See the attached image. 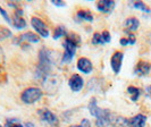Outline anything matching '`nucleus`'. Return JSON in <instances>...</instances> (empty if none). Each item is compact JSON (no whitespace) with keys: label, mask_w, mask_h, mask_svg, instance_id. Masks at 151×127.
<instances>
[{"label":"nucleus","mask_w":151,"mask_h":127,"mask_svg":"<svg viewBox=\"0 0 151 127\" xmlns=\"http://www.w3.org/2000/svg\"><path fill=\"white\" fill-rule=\"evenodd\" d=\"M57 52L48 48H41L38 53V64L34 72V77L37 80L43 81L51 75L53 66L57 64Z\"/></svg>","instance_id":"obj_1"},{"label":"nucleus","mask_w":151,"mask_h":127,"mask_svg":"<svg viewBox=\"0 0 151 127\" xmlns=\"http://www.w3.org/2000/svg\"><path fill=\"white\" fill-rule=\"evenodd\" d=\"M43 94L45 92L42 91V89L38 86H29L22 91L19 99L24 105H34L42 99Z\"/></svg>","instance_id":"obj_2"},{"label":"nucleus","mask_w":151,"mask_h":127,"mask_svg":"<svg viewBox=\"0 0 151 127\" xmlns=\"http://www.w3.org/2000/svg\"><path fill=\"white\" fill-rule=\"evenodd\" d=\"M63 48H64V52L60 56V64L68 65L74 59L78 45L74 43L72 40H69L68 37H65L63 41Z\"/></svg>","instance_id":"obj_3"},{"label":"nucleus","mask_w":151,"mask_h":127,"mask_svg":"<svg viewBox=\"0 0 151 127\" xmlns=\"http://www.w3.org/2000/svg\"><path fill=\"white\" fill-rule=\"evenodd\" d=\"M38 116L40 118V121L45 127H60V120L58 116L49 110L48 108H42L38 110Z\"/></svg>","instance_id":"obj_4"},{"label":"nucleus","mask_w":151,"mask_h":127,"mask_svg":"<svg viewBox=\"0 0 151 127\" xmlns=\"http://www.w3.org/2000/svg\"><path fill=\"white\" fill-rule=\"evenodd\" d=\"M40 39L35 32H31L27 31L25 33H23L18 37H13V44L16 45H23V44H37L40 42Z\"/></svg>","instance_id":"obj_5"},{"label":"nucleus","mask_w":151,"mask_h":127,"mask_svg":"<svg viewBox=\"0 0 151 127\" xmlns=\"http://www.w3.org/2000/svg\"><path fill=\"white\" fill-rule=\"evenodd\" d=\"M31 26L34 30V32L42 39H48L50 35V30L48 27V25L45 24L40 17L38 16H33L31 17Z\"/></svg>","instance_id":"obj_6"},{"label":"nucleus","mask_w":151,"mask_h":127,"mask_svg":"<svg viewBox=\"0 0 151 127\" xmlns=\"http://www.w3.org/2000/svg\"><path fill=\"white\" fill-rule=\"evenodd\" d=\"M67 84H68V88L70 89V91L74 92V93L81 92L84 89V86H85V82H84L83 76H81V75L77 74V73H74V74H72L69 76Z\"/></svg>","instance_id":"obj_7"},{"label":"nucleus","mask_w":151,"mask_h":127,"mask_svg":"<svg viewBox=\"0 0 151 127\" xmlns=\"http://www.w3.org/2000/svg\"><path fill=\"white\" fill-rule=\"evenodd\" d=\"M110 119H111V112L108 109L101 108L99 113L96 116L94 125H96V127H109L111 126Z\"/></svg>","instance_id":"obj_8"},{"label":"nucleus","mask_w":151,"mask_h":127,"mask_svg":"<svg viewBox=\"0 0 151 127\" xmlns=\"http://www.w3.org/2000/svg\"><path fill=\"white\" fill-rule=\"evenodd\" d=\"M123 60H124V52L123 51H115L110 57V68L115 75H118L122 70L123 66Z\"/></svg>","instance_id":"obj_9"},{"label":"nucleus","mask_w":151,"mask_h":127,"mask_svg":"<svg viewBox=\"0 0 151 127\" xmlns=\"http://www.w3.org/2000/svg\"><path fill=\"white\" fill-rule=\"evenodd\" d=\"M76 69L84 75H90L93 72V62L86 57H80L76 61Z\"/></svg>","instance_id":"obj_10"},{"label":"nucleus","mask_w":151,"mask_h":127,"mask_svg":"<svg viewBox=\"0 0 151 127\" xmlns=\"http://www.w3.org/2000/svg\"><path fill=\"white\" fill-rule=\"evenodd\" d=\"M151 73V62L145 60H139L133 69V74L137 77H145Z\"/></svg>","instance_id":"obj_11"},{"label":"nucleus","mask_w":151,"mask_h":127,"mask_svg":"<svg viewBox=\"0 0 151 127\" xmlns=\"http://www.w3.org/2000/svg\"><path fill=\"white\" fill-rule=\"evenodd\" d=\"M115 7H116V2L114 0H100V1H97V4H96L97 10L105 15L111 14Z\"/></svg>","instance_id":"obj_12"},{"label":"nucleus","mask_w":151,"mask_h":127,"mask_svg":"<svg viewBox=\"0 0 151 127\" xmlns=\"http://www.w3.org/2000/svg\"><path fill=\"white\" fill-rule=\"evenodd\" d=\"M148 117L144 113H136L135 116L127 118V127H145Z\"/></svg>","instance_id":"obj_13"},{"label":"nucleus","mask_w":151,"mask_h":127,"mask_svg":"<svg viewBox=\"0 0 151 127\" xmlns=\"http://www.w3.org/2000/svg\"><path fill=\"white\" fill-rule=\"evenodd\" d=\"M124 27H125V33H134L140 27V21L134 16L127 17L124 22Z\"/></svg>","instance_id":"obj_14"},{"label":"nucleus","mask_w":151,"mask_h":127,"mask_svg":"<svg viewBox=\"0 0 151 127\" xmlns=\"http://www.w3.org/2000/svg\"><path fill=\"white\" fill-rule=\"evenodd\" d=\"M75 19H78L77 22L93 23V21H94V16H93V14H92L91 10H88V9H80V10L76 11Z\"/></svg>","instance_id":"obj_15"},{"label":"nucleus","mask_w":151,"mask_h":127,"mask_svg":"<svg viewBox=\"0 0 151 127\" xmlns=\"http://www.w3.org/2000/svg\"><path fill=\"white\" fill-rule=\"evenodd\" d=\"M110 124L113 127H127V118L111 112Z\"/></svg>","instance_id":"obj_16"},{"label":"nucleus","mask_w":151,"mask_h":127,"mask_svg":"<svg viewBox=\"0 0 151 127\" xmlns=\"http://www.w3.org/2000/svg\"><path fill=\"white\" fill-rule=\"evenodd\" d=\"M12 26H13L15 30L22 31V30H25V29L27 27V23H26V21H25L23 17L13 15V18H12Z\"/></svg>","instance_id":"obj_17"},{"label":"nucleus","mask_w":151,"mask_h":127,"mask_svg":"<svg viewBox=\"0 0 151 127\" xmlns=\"http://www.w3.org/2000/svg\"><path fill=\"white\" fill-rule=\"evenodd\" d=\"M126 92L129 93V99H131L132 102H136V101L139 100V98L141 97V94H142L141 89H139L137 86H134V85H129V86H127Z\"/></svg>","instance_id":"obj_18"},{"label":"nucleus","mask_w":151,"mask_h":127,"mask_svg":"<svg viewBox=\"0 0 151 127\" xmlns=\"http://www.w3.org/2000/svg\"><path fill=\"white\" fill-rule=\"evenodd\" d=\"M100 109H101V108L98 105V102H97L96 97H92L90 99V101H89V103H88V110H89V113H90L93 118H96V116H97V115L99 113V111H100Z\"/></svg>","instance_id":"obj_19"},{"label":"nucleus","mask_w":151,"mask_h":127,"mask_svg":"<svg viewBox=\"0 0 151 127\" xmlns=\"http://www.w3.org/2000/svg\"><path fill=\"white\" fill-rule=\"evenodd\" d=\"M67 30H66V27L64 26V25H58V26H56L55 29H53V32H52V39L55 41H57V40H59L60 37H65L67 35Z\"/></svg>","instance_id":"obj_20"},{"label":"nucleus","mask_w":151,"mask_h":127,"mask_svg":"<svg viewBox=\"0 0 151 127\" xmlns=\"http://www.w3.org/2000/svg\"><path fill=\"white\" fill-rule=\"evenodd\" d=\"M131 6L136 10H140V11L145 13V14H150L151 13V9L144 4L143 1H132Z\"/></svg>","instance_id":"obj_21"},{"label":"nucleus","mask_w":151,"mask_h":127,"mask_svg":"<svg viewBox=\"0 0 151 127\" xmlns=\"http://www.w3.org/2000/svg\"><path fill=\"white\" fill-rule=\"evenodd\" d=\"M4 127H23V123L19 118H7Z\"/></svg>","instance_id":"obj_22"},{"label":"nucleus","mask_w":151,"mask_h":127,"mask_svg":"<svg viewBox=\"0 0 151 127\" xmlns=\"http://www.w3.org/2000/svg\"><path fill=\"white\" fill-rule=\"evenodd\" d=\"M91 44L93 45H104L105 42L102 40V37H101V33L99 32H94L93 35L91 37Z\"/></svg>","instance_id":"obj_23"},{"label":"nucleus","mask_w":151,"mask_h":127,"mask_svg":"<svg viewBox=\"0 0 151 127\" xmlns=\"http://www.w3.org/2000/svg\"><path fill=\"white\" fill-rule=\"evenodd\" d=\"M9 37H13V33L8 27L0 26V40H6Z\"/></svg>","instance_id":"obj_24"},{"label":"nucleus","mask_w":151,"mask_h":127,"mask_svg":"<svg viewBox=\"0 0 151 127\" xmlns=\"http://www.w3.org/2000/svg\"><path fill=\"white\" fill-rule=\"evenodd\" d=\"M0 15L2 16V18L5 19V22L8 23V25H10V26H12V18H10V16H9L7 10L2 7L1 5H0Z\"/></svg>","instance_id":"obj_25"},{"label":"nucleus","mask_w":151,"mask_h":127,"mask_svg":"<svg viewBox=\"0 0 151 127\" xmlns=\"http://www.w3.org/2000/svg\"><path fill=\"white\" fill-rule=\"evenodd\" d=\"M68 127H92L90 119L88 118H83L78 124H73V125H69Z\"/></svg>","instance_id":"obj_26"},{"label":"nucleus","mask_w":151,"mask_h":127,"mask_svg":"<svg viewBox=\"0 0 151 127\" xmlns=\"http://www.w3.org/2000/svg\"><path fill=\"white\" fill-rule=\"evenodd\" d=\"M101 37H102V40H104L105 44L111 42V34H110V32L108 30L102 31V32H101Z\"/></svg>","instance_id":"obj_27"},{"label":"nucleus","mask_w":151,"mask_h":127,"mask_svg":"<svg viewBox=\"0 0 151 127\" xmlns=\"http://www.w3.org/2000/svg\"><path fill=\"white\" fill-rule=\"evenodd\" d=\"M72 116H73V112H72V110H66V111L61 115V118L64 119V121H65V123H67V121H69V120L72 119Z\"/></svg>","instance_id":"obj_28"},{"label":"nucleus","mask_w":151,"mask_h":127,"mask_svg":"<svg viewBox=\"0 0 151 127\" xmlns=\"http://www.w3.org/2000/svg\"><path fill=\"white\" fill-rule=\"evenodd\" d=\"M127 34V37H126V39L129 40V45H134L136 43V37L134 33H126Z\"/></svg>","instance_id":"obj_29"},{"label":"nucleus","mask_w":151,"mask_h":127,"mask_svg":"<svg viewBox=\"0 0 151 127\" xmlns=\"http://www.w3.org/2000/svg\"><path fill=\"white\" fill-rule=\"evenodd\" d=\"M55 7H58V8H63V7H66V2L63 1V0H52L51 1Z\"/></svg>","instance_id":"obj_30"},{"label":"nucleus","mask_w":151,"mask_h":127,"mask_svg":"<svg viewBox=\"0 0 151 127\" xmlns=\"http://www.w3.org/2000/svg\"><path fill=\"white\" fill-rule=\"evenodd\" d=\"M119 44L122 47H127L129 44V40L126 39V37H121V40H119Z\"/></svg>","instance_id":"obj_31"},{"label":"nucleus","mask_w":151,"mask_h":127,"mask_svg":"<svg viewBox=\"0 0 151 127\" xmlns=\"http://www.w3.org/2000/svg\"><path fill=\"white\" fill-rule=\"evenodd\" d=\"M144 92H145L147 97L151 98V85H147V86L144 88Z\"/></svg>","instance_id":"obj_32"},{"label":"nucleus","mask_w":151,"mask_h":127,"mask_svg":"<svg viewBox=\"0 0 151 127\" xmlns=\"http://www.w3.org/2000/svg\"><path fill=\"white\" fill-rule=\"evenodd\" d=\"M23 127H35V125L32 121H25V123H23Z\"/></svg>","instance_id":"obj_33"},{"label":"nucleus","mask_w":151,"mask_h":127,"mask_svg":"<svg viewBox=\"0 0 151 127\" xmlns=\"http://www.w3.org/2000/svg\"><path fill=\"white\" fill-rule=\"evenodd\" d=\"M4 60H5V55H4V51H2V49L0 48V65L4 62Z\"/></svg>","instance_id":"obj_34"},{"label":"nucleus","mask_w":151,"mask_h":127,"mask_svg":"<svg viewBox=\"0 0 151 127\" xmlns=\"http://www.w3.org/2000/svg\"><path fill=\"white\" fill-rule=\"evenodd\" d=\"M0 127H4V125H0Z\"/></svg>","instance_id":"obj_35"}]
</instances>
